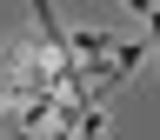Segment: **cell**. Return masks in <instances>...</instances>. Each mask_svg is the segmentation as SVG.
<instances>
[{"label":"cell","mask_w":160,"mask_h":140,"mask_svg":"<svg viewBox=\"0 0 160 140\" xmlns=\"http://www.w3.org/2000/svg\"><path fill=\"white\" fill-rule=\"evenodd\" d=\"M127 7H133V13H153V0H127Z\"/></svg>","instance_id":"obj_1"}]
</instances>
